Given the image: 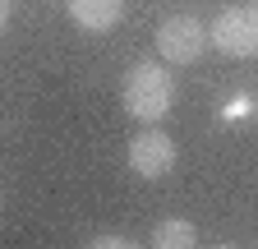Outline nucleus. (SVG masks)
Wrapping results in <instances>:
<instances>
[{"instance_id":"423d86ee","label":"nucleus","mask_w":258,"mask_h":249,"mask_svg":"<svg viewBox=\"0 0 258 249\" xmlns=\"http://www.w3.org/2000/svg\"><path fill=\"white\" fill-rule=\"evenodd\" d=\"M152 244L157 249H194L199 244V231H194L189 217H166V222L152 226Z\"/></svg>"},{"instance_id":"f03ea898","label":"nucleus","mask_w":258,"mask_h":249,"mask_svg":"<svg viewBox=\"0 0 258 249\" xmlns=\"http://www.w3.org/2000/svg\"><path fill=\"white\" fill-rule=\"evenodd\" d=\"M208 46L231 55V60H249L258 55V5H231L208 23Z\"/></svg>"},{"instance_id":"7ed1b4c3","label":"nucleus","mask_w":258,"mask_h":249,"mask_svg":"<svg viewBox=\"0 0 258 249\" xmlns=\"http://www.w3.org/2000/svg\"><path fill=\"white\" fill-rule=\"evenodd\" d=\"M203 51H208V28L194 14H171L157 28V55L166 65H194Z\"/></svg>"},{"instance_id":"20e7f679","label":"nucleus","mask_w":258,"mask_h":249,"mask_svg":"<svg viewBox=\"0 0 258 249\" xmlns=\"http://www.w3.org/2000/svg\"><path fill=\"white\" fill-rule=\"evenodd\" d=\"M129 171L143 175V180H161L171 166H175V139L166 130H157V125H148V130H139L134 139H129Z\"/></svg>"},{"instance_id":"f257e3e1","label":"nucleus","mask_w":258,"mask_h":249,"mask_svg":"<svg viewBox=\"0 0 258 249\" xmlns=\"http://www.w3.org/2000/svg\"><path fill=\"white\" fill-rule=\"evenodd\" d=\"M120 102L143 125L166 120L171 106H175V79L166 70V60H139V65H129V74L120 83Z\"/></svg>"},{"instance_id":"39448f33","label":"nucleus","mask_w":258,"mask_h":249,"mask_svg":"<svg viewBox=\"0 0 258 249\" xmlns=\"http://www.w3.org/2000/svg\"><path fill=\"white\" fill-rule=\"evenodd\" d=\"M70 19L83 33H111L124 19V0H70Z\"/></svg>"},{"instance_id":"0eeeda50","label":"nucleus","mask_w":258,"mask_h":249,"mask_svg":"<svg viewBox=\"0 0 258 249\" xmlns=\"http://www.w3.org/2000/svg\"><path fill=\"white\" fill-rule=\"evenodd\" d=\"M88 244H92V249H111V244H115V249H129L134 240H129V235H115V231H102V235H92Z\"/></svg>"},{"instance_id":"6e6552de","label":"nucleus","mask_w":258,"mask_h":249,"mask_svg":"<svg viewBox=\"0 0 258 249\" xmlns=\"http://www.w3.org/2000/svg\"><path fill=\"white\" fill-rule=\"evenodd\" d=\"M10 14H14V10H10V0H0V33L10 28Z\"/></svg>"}]
</instances>
